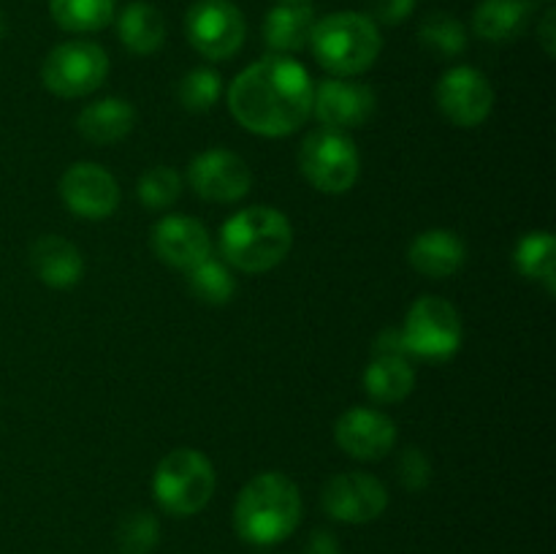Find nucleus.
I'll use <instances>...</instances> for the list:
<instances>
[{
  "mask_svg": "<svg viewBox=\"0 0 556 554\" xmlns=\"http://www.w3.org/2000/svg\"><path fill=\"white\" fill-rule=\"evenodd\" d=\"M188 288L199 302L220 307V304H228L233 299L237 280H233V272L228 269L226 261H217L210 255L201 264H195L193 269H188Z\"/></svg>",
  "mask_w": 556,
  "mask_h": 554,
  "instance_id": "a878e982",
  "label": "nucleus"
},
{
  "mask_svg": "<svg viewBox=\"0 0 556 554\" xmlns=\"http://www.w3.org/2000/svg\"><path fill=\"white\" fill-rule=\"evenodd\" d=\"M334 440L348 456L362 462L383 459L396 445V424L375 407H348L334 424Z\"/></svg>",
  "mask_w": 556,
  "mask_h": 554,
  "instance_id": "2eb2a0df",
  "label": "nucleus"
},
{
  "mask_svg": "<svg viewBox=\"0 0 556 554\" xmlns=\"http://www.w3.org/2000/svg\"><path fill=\"white\" fill-rule=\"evenodd\" d=\"M136 109L117 96L87 103L76 117V130L92 144H117L134 130Z\"/></svg>",
  "mask_w": 556,
  "mask_h": 554,
  "instance_id": "6ab92c4d",
  "label": "nucleus"
},
{
  "mask_svg": "<svg viewBox=\"0 0 556 554\" xmlns=\"http://www.w3.org/2000/svg\"><path fill=\"white\" fill-rule=\"evenodd\" d=\"M152 250L174 269H193L212 255V239L204 223L185 215H166L152 228Z\"/></svg>",
  "mask_w": 556,
  "mask_h": 554,
  "instance_id": "dca6fc26",
  "label": "nucleus"
},
{
  "mask_svg": "<svg viewBox=\"0 0 556 554\" xmlns=\"http://www.w3.org/2000/svg\"><path fill=\"white\" fill-rule=\"evenodd\" d=\"M400 331L407 356L434 364L454 358L465 337L459 310L443 297H418L407 310L405 326Z\"/></svg>",
  "mask_w": 556,
  "mask_h": 554,
  "instance_id": "423d86ee",
  "label": "nucleus"
},
{
  "mask_svg": "<svg viewBox=\"0 0 556 554\" xmlns=\"http://www.w3.org/2000/svg\"><path fill=\"white\" fill-rule=\"evenodd\" d=\"M304 554H342L340 543L329 530H315L307 541V552Z\"/></svg>",
  "mask_w": 556,
  "mask_h": 554,
  "instance_id": "72a5a7b5",
  "label": "nucleus"
},
{
  "mask_svg": "<svg viewBox=\"0 0 556 554\" xmlns=\"http://www.w3.org/2000/svg\"><path fill=\"white\" fill-rule=\"evenodd\" d=\"M416 386V369L405 356H372L364 369V389L375 402H402Z\"/></svg>",
  "mask_w": 556,
  "mask_h": 554,
  "instance_id": "5701e85b",
  "label": "nucleus"
},
{
  "mask_svg": "<svg viewBox=\"0 0 556 554\" xmlns=\"http://www.w3.org/2000/svg\"><path fill=\"white\" fill-rule=\"evenodd\" d=\"M117 38L128 52L134 54H155L166 41V20L161 9L144 0H134L125 5L117 16Z\"/></svg>",
  "mask_w": 556,
  "mask_h": 554,
  "instance_id": "4be33fe9",
  "label": "nucleus"
},
{
  "mask_svg": "<svg viewBox=\"0 0 556 554\" xmlns=\"http://www.w3.org/2000/svg\"><path fill=\"white\" fill-rule=\"evenodd\" d=\"M378 96L367 81L351 76H329L313 90V114L324 128L353 130L372 119Z\"/></svg>",
  "mask_w": 556,
  "mask_h": 554,
  "instance_id": "f8f14e48",
  "label": "nucleus"
},
{
  "mask_svg": "<svg viewBox=\"0 0 556 554\" xmlns=\"http://www.w3.org/2000/svg\"><path fill=\"white\" fill-rule=\"evenodd\" d=\"M215 465L195 449H174L157 462L152 494L172 516H193L206 508L215 494Z\"/></svg>",
  "mask_w": 556,
  "mask_h": 554,
  "instance_id": "39448f33",
  "label": "nucleus"
},
{
  "mask_svg": "<svg viewBox=\"0 0 556 554\" xmlns=\"http://www.w3.org/2000/svg\"><path fill=\"white\" fill-rule=\"evenodd\" d=\"M418 41L438 58H459L467 47V27L454 14L434 11L418 27Z\"/></svg>",
  "mask_w": 556,
  "mask_h": 554,
  "instance_id": "bb28decb",
  "label": "nucleus"
},
{
  "mask_svg": "<svg viewBox=\"0 0 556 554\" xmlns=\"http://www.w3.org/2000/svg\"><path fill=\"white\" fill-rule=\"evenodd\" d=\"M313 76L288 54H269L248 65L228 87V109L250 134L280 139L313 114Z\"/></svg>",
  "mask_w": 556,
  "mask_h": 554,
  "instance_id": "f257e3e1",
  "label": "nucleus"
},
{
  "mask_svg": "<svg viewBox=\"0 0 556 554\" xmlns=\"http://www.w3.org/2000/svg\"><path fill=\"white\" fill-rule=\"evenodd\" d=\"M136 196L150 210H168L182 196V177L172 166H152L136 182Z\"/></svg>",
  "mask_w": 556,
  "mask_h": 554,
  "instance_id": "c85d7f7f",
  "label": "nucleus"
},
{
  "mask_svg": "<svg viewBox=\"0 0 556 554\" xmlns=\"http://www.w3.org/2000/svg\"><path fill=\"white\" fill-rule=\"evenodd\" d=\"M188 182L195 196L212 204H233L253 188V172L248 161L231 150H204L188 168Z\"/></svg>",
  "mask_w": 556,
  "mask_h": 554,
  "instance_id": "9b49d317",
  "label": "nucleus"
},
{
  "mask_svg": "<svg viewBox=\"0 0 556 554\" xmlns=\"http://www.w3.org/2000/svg\"><path fill=\"white\" fill-rule=\"evenodd\" d=\"M465 242L448 228H429L418 234L407 248V261L413 269L432 280H445L465 266Z\"/></svg>",
  "mask_w": 556,
  "mask_h": 554,
  "instance_id": "f3484780",
  "label": "nucleus"
},
{
  "mask_svg": "<svg viewBox=\"0 0 556 554\" xmlns=\"http://www.w3.org/2000/svg\"><path fill=\"white\" fill-rule=\"evenodd\" d=\"M109 76V54L101 43L74 38L63 41L43 58L41 79L60 98H81L96 92Z\"/></svg>",
  "mask_w": 556,
  "mask_h": 554,
  "instance_id": "6e6552de",
  "label": "nucleus"
},
{
  "mask_svg": "<svg viewBox=\"0 0 556 554\" xmlns=\"http://www.w3.org/2000/svg\"><path fill=\"white\" fill-rule=\"evenodd\" d=\"M49 14L68 33H96L114 22L117 0H49Z\"/></svg>",
  "mask_w": 556,
  "mask_h": 554,
  "instance_id": "b1692460",
  "label": "nucleus"
},
{
  "mask_svg": "<svg viewBox=\"0 0 556 554\" xmlns=\"http://www.w3.org/2000/svg\"><path fill=\"white\" fill-rule=\"evenodd\" d=\"M554 22H556V11L548 9L546 14H543L541 25H538V36H541V43L543 49H546L548 58H554Z\"/></svg>",
  "mask_w": 556,
  "mask_h": 554,
  "instance_id": "f704fd0d",
  "label": "nucleus"
},
{
  "mask_svg": "<svg viewBox=\"0 0 556 554\" xmlns=\"http://www.w3.org/2000/svg\"><path fill=\"white\" fill-rule=\"evenodd\" d=\"M293 244L291 221L275 206H244L220 228V253L233 269L261 275L286 261Z\"/></svg>",
  "mask_w": 556,
  "mask_h": 554,
  "instance_id": "7ed1b4c3",
  "label": "nucleus"
},
{
  "mask_svg": "<svg viewBox=\"0 0 556 554\" xmlns=\"http://www.w3.org/2000/svg\"><path fill=\"white\" fill-rule=\"evenodd\" d=\"M438 109L459 128H478L494 109V87L472 65H456L440 76L434 87Z\"/></svg>",
  "mask_w": 556,
  "mask_h": 554,
  "instance_id": "9d476101",
  "label": "nucleus"
},
{
  "mask_svg": "<svg viewBox=\"0 0 556 554\" xmlns=\"http://www.w3.org/2000/svg\"><path fill=\"white\" fill-rule=\"evenodd\" d=\"M280 3H307V0H280Z\"/></svg>",
  "mask_w": 556,
  "mask_h": 554,
  "instance_id": "e433bc0d",
  "label": "nucleus"
},
{
  "mask_svg": "<svg viewBox=\"0 0 556 554\" xmlns=\"http://www.w3.org/2000/svg\"><path fill=\"white\" fill-rule=\"evenodd\" d=\"M315 11L307 3H280L266 14L264 41L275 54L302 52L309 47V36L315 27Z\"/></svg>",
  "mask_w": 556,
  "mask_h": 554,
  "instance_id": "412c9836",
  "label": "nucleus"
},
{
  "mask_svg": "<svg viewBox=\"0 0 556 554\" xmlns=\"http://www.w3.org/2000/svg\"><path fill=\"white\" fill-rule=\"evenodd\" d=\"M161 541V521L150 511H130L117 525V549L123 554H150Z\"/></svg>",
  "mask_w": 556,
  "mask_h": 554,
  "instance_id": "cd10ccee",
  "label": "nucleus"
},
{
  "mask_svg": "<svg viewBox=\"0 0 556 554\" xmlns=\"http://www.w3.org/2000/svg\"><path fill=\"white\" fill-rule=\"evenodd\" d=\"M309 49L334 76H356L375 65L383 38L380 27L358 11H337L315 22Z\"/></svg>",
  "mask_w": 556,
  "mask_h": 554,
  "instance_id": "20e7f679",
  "label": "nucleus"
},
{
  "mask_svg": "<svg viewBox=\"0 0 556 554\" xmlns=\"http://www.w3.org/2000/svg\"><path fill=\"white\" fill-rule=\"evenodd\" d=\"M302 521V492L286 473H258L239 492L233 505V527L253 546H275Z\"/></svg>",
  "mask_w": 556,
  "mask_h": 554,
  "instance_id": "f03ea898",
  "label": "nucleus"
},
{
  "mask_svg": "<svg viewBox=\"0 0 556 554\" xmlns=\"http://www.w3.org/2000/svg\"><path fill=\"white\" fill-rule=\"evenodd\" d=\"M516 269L530 280H538L546 286L548 293H554V269H556V239L552 231H530L516 244Z\"/></svg>",
  "mask_w": 556,
  "mask_h": 554,
  "instance_id": "393cba45",
  "label": "nucleus"
},
{
  "mask_svg": "<svg viewBox=\"0 0 556 554\" xmlns=\"http://www.w3.org/2000/svg\"><path fill=\"white\" fill-rule=\"evenodd\" d=\"M185 36L206 60H228L242 49L248 22L231 0H195L185 14Z\"/></svg>",
  "mask_w": 556,
  "mask_h": 554,
  "instance_id": "1a4fd4ad",
  "label": "nucleus"
},
{
  "mask_svg": "<svg viewBox=\"0 0 556 554\" xmlns=\"http://www.w3.org/2000/svg\"><path fill=\"white\" fill-rule=\"evenodd\" d=\"M179 103L188 112H210L223 96V79L215 68H193L179 81Z\"/></svg>",
  "mask_w": 556,
  "mask_h": 554,
  "instance_id": "c756f323",
  "label": "nucleus"
},
{
  "mask_svg": "<svg viewBox=\"0 0 556 554\" xmlns=\"http://www.w3.org/2000/svg\"><path fill=\"white\" fill-rule=\"evenodd\" d=\"M535 3L532 0H481L472 14V30L492 43L516 41L530 27Z\"/></svg>",
  "mask_w": 556,
  "mask_h": 554,
  "instance_id": "aec40b11",
  "label": "nucleus"
},
{
  "mask_svg": "<svg viewBox=\"0 0 556 554\" xmlns=\"http://www.w3.org/2000/svg\"><path fill=\"white\" fill-rule=\"evenodd\" d=\"M60 196H63L65 206L74 212L76 217L85 221H103L117 212L119 185L114 174L101 163L79 161L71 163L60 177Z\"/></svg>",
  "mask_w": 556,
  "mask_h": 554,
  "instance_id": "ddd939ff",
  "label": "nucleus"
},
{
  "mask_svg": "<svg viewBox=\"0 0 556 554\" xmlns=\"http://www.w3.org/2000/svg\"><path fill=\"white\" fill-rule=\"evenodd\" d=\"M299 166L315 190L329 196L348 193L362 174L356 141L345 130L315 128L299 147Z\"/></svg>",
  "mask_w": 556,
  "mask_h": 554,
  "instance_id": "0eeeda50",
  "label": "nucleus"
},
{
  "mask_svg": "<svg viewBox=\"0 0 556 554\" xmlns=\"http://www.w3.org/2000/svg\"><path fill=\"white\" fill-rule=\"evenodd\" d=\"M324 508L342 525H369L389 508V492L369 473H340L326 481Z\"/></svg>",
  "mask_w": 556,
  "mask_h": 554,
  "instance_id": "4468645a",
  "label": "nucleus"
},
{
  "mask_svg": "<svg viewBox=\"0 0 556 554\" xmlns=\"http://www.w3.org/2000/svg\"><path fill=\"white\" fill-rule=\"evenodd\" d=\"M5 36V16H3V11H0V38Z\"/></svg>",
  "mask_w": 556,
  "mask_h": 554,
  "instance_id": "c9c22d12",
  "label": "nucleus"
},
{
  "mask_svg": "<svg viewBox=\"0 0 556 554\" xmlns=\"http://www.w3.org/2000/svg\"><path fill=\"white\" fill-rule=\"evenodd\" d=\"M372 356H407L405 351V340H402V331L400 329H386L383 335H378L372 345Z\"/></svg>",
  "mask_w": 556,
  "mask_h": 554,
  "instance_id": "473e14b6",
  "label": "nucleus"
},
{
  "mask_svg": "<svg viewBox=\"0 0 556 554\" xmlns=\"http://www.w3.org/2000/svg\"><path fill=\"white\" fill-rule=\"evenodd\" d=\"M30 266L38 280L49 288H74L85 275V259L74 242L63 237L36 239L30 248Z\"/></svg>",
  "mask_w": 556,
  "mask_h": 554,
  "instance_id": "a211bd4d",
  "label": "nucleus"
},
{
  "mask_svg": "<svg viewBox=\"0 0 556 554\" xmlns=\"http://www.w3.org/2000/svg\"><path fill=\"white\" fill-rule=\"evenodd\" d=\"M396 473H400L402 487L410 489V492H421L432 481V462L421 449L407 445L400 454V462H396Z\"/></svg>",
  "mask_w": 556,
  "mask_h": 554,
  "instance_id": "7c9ffc66",
  "label": "nucleus"
},
{
  "mask_svg": "<svg viewBox=\"0 0 556 554\" xmlns=\"http://www.w3.org/2000/svg\"><path fill=\"white\" fill-rule=\"evenodd\" d=\"M418 0H369V20L375 25H386V27H396L407 20V16L416 11Z\"/></svg>",
  "mask_w": 556,
  "mask_h": 554,
  "instance_id": "2f4dec72",
  "label": "nucleus"
}]
</instances>
